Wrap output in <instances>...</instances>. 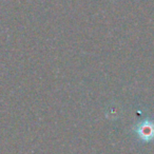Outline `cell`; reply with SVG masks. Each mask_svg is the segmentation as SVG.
Wrapping results in <instances>:
<instances>
[{"label": "cell", "mask_w": 154, "mask_h": 154, "mask_svg": "<svg viewBox=\"0 0 154 154\" xmlns=\"http://www.w3.org/2000/svg\"><path fill=\"white\" fill-rule=\"evenodd\" d=\"M132 132L141 143H152L154 141V120L146 118L145 120L138 122L132 127Z\"/></svg>", "instance_id": "6da1fadb"}, {"label": "cell", "mask_w": 154, "mask_h": 154, "mask_svg": "<svg viewBox=\"0 0 154 154\" xmlns=\"http://www.w3.org/2000/svg\"><path fill=\"white\" fill-rule=\"evenodd\" d=\"M119 112H120V109H119V107H118V105L112 103V105H110L109 107L107 108V113H106V115H107L108 118L110 117V119H115V118L119 115Z\"/></svg>", "instance_id": "7a4b0ae2"}]
</instances>
